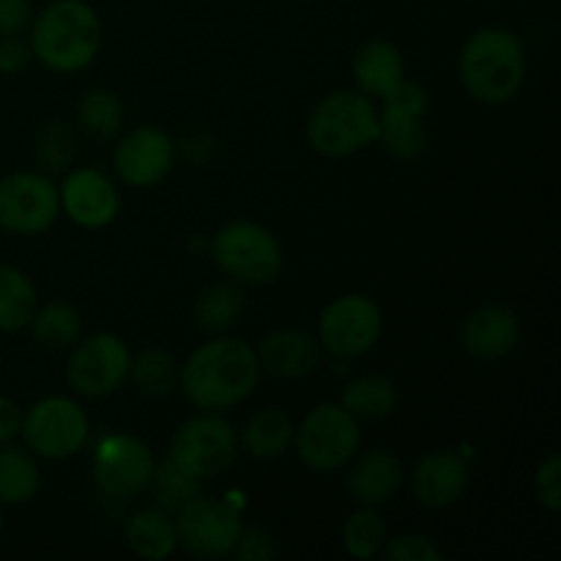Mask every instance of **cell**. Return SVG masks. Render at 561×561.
Returning <instances> with one entry per match:
<instances>
[{
    "label": "cell",
    "mask_w": 561,
    "mask_h": 561,
    "mask_svg": "<svg viewBox=\"0 0 561 561\" xmlns=\"http://www.w3.org/2000/svg\"><path fill=\"white\" fill-rule=\"evenodd\" d=\"M261 381V365L250 343L214 334L179 367V387L197 411L225 414L244 403Z\"/></svg>",
    "instance_id": "cell-1"
},
{
    "label": "cell",
    "mask_w": 561,
    "mask_h": 561,
    "mask_svg": "<svg viewBox=\"0 0 561 561\" xmlns=\"http://www.w3.org/2000/svg\"><path fill=\"white\" fill-rule=\"evenodd\" d=\"M460 82L474 102L502 107L526 80V47L510 27L485 25L466 38L458 58Z\"/></svg>",
    "instance_id": "cell-2"
},
{
    "label": "cell",
    "mask_w": 561,
    "mask_h": 561,
    "mask_svg": "<svg viewBox=\"0 0 561 561\" xmlns=\"http://www.w3.org/2000/svg\"><path fill=\"white\" fill-rule=\"evenodd\" d=\"M33 58L49 71L75 75L88 69L102 49V20L85 0H53L31 25Z\"/></svg>",
    "instance_id": "cell-3"
},
{
    "label": "cell",
    "mask_w": 561,
    "mask_h": 561,
    "mask_svg": "<svg viewBox=\"0 0 561 561\" xmlns=\"http://www.w3.org/2000/svg\"><path fill=\"white\" fill-rule=\"evenodd\" d=\"M378 140L376 99L362 91H334L312 107L307 142L327 159H348Z\"/></svg>",
    "instance_id": "cell-4"
},
{
    "label": "cell",
    "mask_w": 561,
    "mask_h": 561,
    "mask_svg": "<svg viewBox=\"0 0 561 561\" xmlns=\"http://www.w3.org/2000/svg\"><path fill=\"white\" fill-rule=\"evenodd\" d=\"M211 257L219 272L239 285H268L283 274V244L252 219H233L211 239Z\"/></svg>",
    "instance_id": "cell-5"
},
{
    "label": "cell",
    "mask_w": 561,
    "mask_h": 561,
    "mask_svg": "<svg viewBox=\"0 0 561 561\" xmlns=\"http://www.w3.org/2000/svg\"><path fill=\"white\" fill-rule=\"evenodd\" d=\"M294 447L307 469L332 474L362 449V422L340 403H321L301 420Z\"/></svg>",
    "instance_id": "cell-6"
},
{
    "label": "cell",
    "mask_w": 561,
    "mask_h": 561,
    "mask_svg": "<svg viewBox=\"0 0 561 561\" xmlns=\"http://www.w3.org/2000/svg\"><path fill=\"white\" fill-rule=\"evenodd\" d=\"M239 455V436L233 425L222 414L201 411L192 420L181 422L179 431L170 438L168 460H173L181 471L192 474L195 480H217Z\"/></svg>",
    "instance_id": "cell-7"
},
{
    "label": "cell",
    "mask_w": 561,
    "mask_h": 561,
    "mask_svg": "<svg viewBox=\"0 0 561 561\" xmlns=\"http://www.w3.org/2000/svg\"><path fill=\"white\" fill-rule=\"evenodd\" d=\"M20 436L36 458L69 460L85 449L91 438V420L77 400L49 394L22 414Z\"/></svg>",
    "instance_id": "cell-8"
},
{
    "label": "cell",
    "mask_w": 561,
    "mask_h": 561,
    "mask_svg": "<svg viewBox=\"0 0 561 561\" xmlns=\"http://www.w3.org/2000/svg\"><path fill=\"white\" fill-rule=\"evenodd\" d=\"M383 334V312L365 294H343L323 307L318 318V343L334 359H362Z\"/></svg>",
    "instance_id": "cell-9"
},
{
    "label": "cell",
    "mask_w": 561,
    "mask_h": 561,
    "mask_svg": "<svg viewBox=\"0 0 561 561\" xmlns=\"http://www.w3.org/2000/svg\"><path fill=\"white\" fill-rule=\"evenodd\" d=\"M60 195L53 175L22 170L0 179V228L14 236H42L58 222Z\"/></svg>",
    "instance_id": "cell-10"
},
{
    "label": "cell",
    "mask_w": 561,
    "mask_h": 561,
    "mask_svg": "<svg viewBox=\"0 0 561 561\" xmlns=\"http://www.w3.org/2000/svg\"><path fill=\"white\" fill-rule=\"evenodd\" d=\"M179 548L197 559L230 557L239 542L241 513L230 502L208 499L197 493L190 504L173 513Z\"/></svg>",
    "instance_id": "cell-11"
},
{
    "label": "cell",
    "mask_w": 561,
    "mask_h": 561,
    "mask_svg": "<svg viewBox=\"0 0 561 561\" xmlns=\"http://www.w3.org/2000/svg\"><path fill=\"white\" fill-rule=\"evenodd\" d=\"M131 351L118 334L99 332L71 345L66 378L80 398H110L129 376Z\"/></svg>",
    "instance_id": "cell-12"
},
{
    "label": "cell",
    "mask_w": 561,
    "mask_h": 561,
    "mask_svg": "<svg viewBox=\"0 0 561 561\" xmlns=\"http://www.w3.org/2000/svg\"><path fill=\"white\" fill-rule=\"evenodd\" d=\"M378 110V140L389 157L400 162H414L427 148L425 115L431 107V93L422 82L405 77Z\"/></svg>",
    "instance_id": "cell-13"
},
{
    "label": "cell",
    "mask_w": 561,
    "mask_h": 561,
    "mask_svg": "<svg viewBox=\"0 0 561 561\" xmlns=\"http://www.w3.org/2000/svg\"><path fill=\"white\" fill-rule=\"evenodd\" d=\"M157 458L142 438L131 433H107L93 453V480L113 499H135L151 485Z\"/></svg>",
    "instance_id": "cell-14"
},
{
    "label": "cell",
    "mask_w": 561,
    "mask_h": 561,
    "mask_svg": "<svg viewBox=\"0 0 561 561\" xmlns=\"http://www.w3.org/2000/svg\"><path fill=\"white\" fill-rule=\"evenodd\" d=\"M175 142L157 126H137L126 131L113 151V168L118 179L131 190H151L162 184L173 170Z\"/></svg>",
    "instance_id": "cell-15"
},
{
    "label": "cell",
    "mask_w": 561,
    "mask_h": 561,
    "mask_svg": "<svg viewBox=\"0 0 561 561\" xmlns=\"http://www.w3.org/2000/svg\"><path fill=\"white\" fill-rule=\"evenodd\" d=\"M60 214L71 219L77 228L102 230L115 222L121 211V192L102 170L77 168L58 186Z\"/></svg>",
    "instance_id": "cell-16"
},
{
    "label": "cell",
    "mask_w": 561,
    "mask_h": 561,
    "mask_svg": "<svg viewBox=\"0 0 561 561\" xmlns=\"http://www.w3.org/2000/svg\"><path fill=\"white\" fill-rule=\"evenodd\" d=\"M471 482L469 460L455 449H436L411 471V491L422 507L447 510L466 496Z\"/></svg>",
    "instance_id": "cell-17"
},
{
    "label": "cell",
    "mask_w": 561,
    "mask_h": 561,
    "mask_svg": "<svg viewBox=\"0 0 561 561\" xmlns=\"http://www.w3.org/2000/svg\"><path fill=\"white\" fill-rule=\"evenodd\" d=\"M466 354L480 362H496L520 343V318L507 305H482L469 312L460 329Z\"/></svg>",
    "instance_id": "cell-18"
},
{
    "label": "cell",
    "mask_w": 561,
    "mask_h": 561,
    "mask_svg": "<svg viewBox=\"0 0 561 561\" xmlns=\"http://www.w3.org/2000/svg\"><path fill=\"white\" fill-rule=\"evenodd\" d=\"M348 493L359 507H381L392 502L405 482V469L400 458L389 449L376 447L356 453L348 463Z\"/></svg>",
    "instance_id": "cell-19"
},
{
    "label": "cell",
    "mask_w": 561,
    "mask_h": 561,
    "mask_svg": "<svg viewBox=\"0 0 561 561\" xmlns=\"http://www.w3.org/2000/svg\"><path fill=\"white\" fill-rule=\"evenodd\" d=\"M321 343L305 329H277L257 343V365L266 376L279 381L307 378L321 365Z\"/></svg>",
    "instance_id": "cell-20"
},
{
    "label": "cell",
    "mask_w": 561,
    "mask_h": 561,
    "mask_svg": "<svg viewBox=\"0 0 561 561\" xmlns=\"http://www.w3.org/2000/svg\"><path fill=\"white\" fill-rule=\"evenodd\" d=\"M405 80L403 53L387 38H370L354 58L356 91L370 99H387Z\"/></svg>",
    "instance_id": "cell-21"
},
{
    "label": "cell",
    "mask_w": 561,
    "mask_h": 561,
    "mask_svg": "<svg viewBox=\"0 0 561 561\" xmlns=\"http://www.w3.org/2000/svg\"><path fill=\"white\" fill-rule=\"evenodd\" d=\"M126 546L131 553L148 561H162L173 557L179 551V537H175L173 515L164 513L159 507L137 510L129 520H126Z\"/></svg>",
    "instance_id": "cell-22"
},
{
    "label": "cell",
    "mask_w": 561,
    "mask_h": 561,
    "mask_svg": "<svg viewBox=\"0 0 561 561\" xmlns=\"http://www.w3.org/2000/svg\"><path fill=\"white\" fill-rule=\"evenodd\" d=\"M42 488L38 458L27 447L0 444V504L20 507L27 504Z\"/></svg>",
    "instance_id": "cell-23"
},
{
    "label": "cell",
    "mask_w": 561,
    "mask_h": 561,
    "mask_svg": "<svg viewBox=\"0 0 561 561\" xmlns=\"http://www.w3.org/2000/svg\"><path fill=\"white\" fill-rule=\"evenodd\" d=\"M296 425L283 409H263L250 416L241 444L255 460H277L294 447Z\"/></svg>",
    "instance_id": "cell-24"
},
{
    "label": "cell",
    "mask_w": 561,
    "mask_h": 561,
    "mask_svg": "<svg viewBox=\"0 0 561 561\" xmlns=\"http://www.w3.org/2000/svg\"><path fill=\"white\" fill-rule=\"evenodd\" d=\"M398 383L381 373H370V376H359L343 389L340 405L348 409L359 422H378L387 420L394 409H398Z\"/></svg>",
    "instance_id": "cell-25"
},
{
    "label": "cell",
    "mask_w": 561,
    "mask_h": 561,
    "mask_svg": "<svg viewBox=\"0 0 561 561\" xmlns=\"http://www.w3.org/2000/svg\"><path fill=\"white\" fill-rule=\"evenodd\" d=\"M244 312V290L239 283H211L197 294L192 316L206 334H225Z\"/></svg>",
    "instance_id": "cell-26"
},
{
    "label": "cell",
    "mask_w": 561,
    "mask_h": 561,
    "mask_svg": "<svg viewBox=\"0 0 561 561\" xmlns=\"http://www.w3.org/2000/svg\"><path fill=\"white\" fill-rule=\"evenodd\" d=\"M38 307L33 279L20 268L0 263V332H22Z\"/></svg>",
    "instance_id": "cell-27"
},
{
    "label": "cell",
    "mask_w": 561,
    "mask_h": 561,
    "mask_svg": "<svg viewBox=\"0 0 561 561\" xmlns=\"http://www.w3.org/2000/svg\"><path fill=\"white\" fill-rule=\"evenodd\" d=\"M179 362L173 354L162 348H142L131 354L129 376L126 381L135 383V389L146 398H164L179 387Z\"/></svg>",
    "instance_id": "cell-28"
},
{
    "label": "cell",
    "mask_w": 561,
    "mask_h": 561,
    "mask_svg": "<svg viewBox=\"0 0 561 561\" xmlns=\"http://www.w3.org/2000/svg\"><path fill=\"white\" fill-rule=\"evenodd\" d=\"M27 327H31L33 340H36L38 345L60 351L71 348V345L80 340L82 318L77 307L66 305V301H49V305L36 307V312H33Z\"/></svg>",
    "instance_id": "cell-29"
},
{
    "label": "cell",
    "mask_w": 561,
    "mask_h": 561,
    "mask_svg": "<svg viewBox=\"0 0 561 561\" xmlns=\"http://www.w3.org/2000/svg\"><path fill=\"white\" fill-rule=\"evenodd\" d=\"M77 124L93 140H115L124 126V104L118 93L107 88H93L77 104Z\"/></svg>",
    "instance_id": "cell-30"
},
{
    "label": "cell",
    "mask_w": 561,
    "mask_h": 561,
    "mask_svg": "<svg viewBox=\"0 0 561 561\" xmlns=\"http://www.w3.org/2000/svg\"><path fill=\"white\" fill-rule=\"evenodd\" d=\"M77 135L66 121H47L33 137V162L42 173H66L75 162Z\"/></svg>",
    "instance_id": "cell-31"
},
{
    "label": "cell",
    "mask_w": 561,
    "mask_h": 561,
    "mask_svg": "<svg viewBox=\"0 0 561 561\" xmlns=\"http://www.w3.org/2000/svg\"><path fill=\"white\" fill-rule=\"evenodd\" d=\"M387 542V524L378 515V507H356L343 524V546L354 559H376L381 557V548Z\"/></svg>",
    "instance_id": "cell-32"
},
{
    "label": "cell",
    "mask_w": 561,
    "mask_h": 561,
    "mask_svg": "<svg viewBox=\"0 0 561 561\" xmlns=\"http://www.w3.org/2000/svg\"><path fill=\"white\" fill-rule=\"evenodd\" d=\"M148 488L153 491L157 507L173 515L201 493L203 482L195 480L192 474H186V471H181L173 460H162V463H157V469H153L151 485Z\"/></svg>",
    "instance_id": "cell-33"
},
{
    "label": "cell",
    "mask_w": 561,
    "mask_h": 561,
    "mask_svg": "<svg viewBox=\"0 0 561 561\" xmlns=\"http://www.w3.org/2000/svg\"><path fill=\"white\" fill-rule=\"evenodd\" d=\"M381 557L389 561H444L442 548L425 535H398L381 548Z\"/></svg>",
    "instance_id": "cell-34"
},
{
    "label": "cell",
    "mask_w": 561,
    "mask_h": 561,
    "mask_svg": "<svg viewBox=\"0 0 561 561\" xmlns=\"http://www.w3.org/2000/svg\"><path fill=\"white\" fill-rule=\"evenodd\" d=\"M537 502L557 515L561 510V455L548 453L535 471Z\"/></svg>",
    "instance_id": "cell-35"
},
{
    "label": "cell",
    "mask_w": 561,
    "mask_h": 561,
    "mask_svg": "<svg viewBox=\"0 0 561 561\" xmlns=\"http://www.w3.org/2000/svg\"><path fill=\"white\" fill-rule=\"evenodd\" d=\"M230 557L239 561H268L277 557V546H274V537L266 529L250 526V529H241L239 542H236Z\"/></svg>",
    "instance_id": "cell-36"
},
{
    "label": "cell",
    "mask_w": 561,
    "mask_h": 561,
    "mask_svg": "<svg viewBox=\"0 0 561 561\" xmlns=\"http://www.w3.org/2000/svg\"><path fill=\"white\" fill-rule=\"evenodd\" d=\"M31 16V0H0V36H20Z\"/></svg>",
    "instance_id": "cell-37"
},
{
    "label": "cell",
    "mask_w": 561,
    "mask_h": 561,
    "mask_svg": "<svg viewBox=\"0 0 561 561\" xmlns=\"http://www.w3.org/2000/svg\"><path fill=\"white\" fill-rule=\"evenodd\" d=\"M31 44L20 36H0V75H16L31 64Z\"/></svg>",
    "instance_id": "cell-38"
},
{
    "label": "cell",
    "mask_w": 561,
    "mask_h": 561,
    "mask_svg": "<svg viewBox=\"0 0 561 561\" xmlns=\"http://www.w3.org/2000/svg\"><path fill=\"white\" fill-rule=\"evenodd\" d=\"M175 151H181V157L190 164L203 168V164L211 162L214 153H217V140H214L211 135H206V131H197V135L186 137L181 146H175Z\"/></svg>",
    "instance_id": "cell-39"
},
{
    "label": "cell",
    "mask_w": 561,
    "mask_h": 561,
    "mask_svg": "<svg viewBox=\"0 0 561 561\" xmlns=\"http://www.w3.org/2000/svg\"><path fill=\"white\" fill-rule=\"evenodd\" d=\"M22 431V409L0 394V444H11Z\"/></svg>",
    "instance_id": "cell-40"
},
{
    "label": "cell",
    "mask_w": 561,
    "mask_h": 561,
    "mask_svg": "<svg viewBox=\"0 0 561 561\" xmlns=\"http://www.w3.org/2000/svg\"><path fill=\"white\" fill-rule=\"evenodd\" d=\"M0 537H3V510H0Z\"/></svg>",
    "instance_id": "cell-41"
}]
</instances>
